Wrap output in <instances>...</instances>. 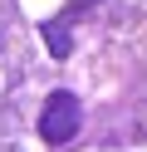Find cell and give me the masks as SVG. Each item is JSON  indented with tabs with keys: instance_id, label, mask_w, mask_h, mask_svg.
Listing matches in <instances>:
<instances>
[{
	"instance_id": "7a4b0ae2",
	"label": "cell",
	"mask_w": 147,
	"mask_h": 152,
	"mask_svg": "<svg viewBox=\"0 0 147 152\" xmlns=\"http://www.w3.org/2000/svg\"><path fill=\"white\" fill-rule=\"evenodd\" d=\"M44 39H49V54H54V59H64V54H69V44H74L64 25H44Z\"/></svg>"
},
{
	"instance_id": "3957f363",
	"label": "cell",
	"mask_w": 147,
	"mask_h": 152,
	"mask_svg": "<svg viewBox=\"0 0 147 152\" xmlns=\"http://www.w3.org/2000/svg\"><path fill=\"white\" fill-rule=\"evenodd\" d=\"M74 5H93V0H74Z\"/></svg>"
},
{
	"instance_id": "6da1fadb",
	"label": "cell",
	"mask_w": 147,
	"mask_h": 152,
	"mask_svg": "<svg viewBox=\"0 0 147 152\" xmlns=\"http://www.w3.org/2000/svg\"><path fill=\"white\" fill-rule=\"evenodd\" d=\"M78 128H83V108H78L74 93H49L44 98V113H39V137L54 142V147H64V142L78 137Z\"/></svg>"
}]
</instances>
